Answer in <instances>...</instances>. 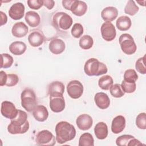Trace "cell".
Returning <instances> with one entry per match:
<instances>
[{"label": "cell", "mask_w": 146, "mask_h": 146, "mask_svg": "<svg viewBox=\"0 0 146 146\" xmlns=\"http://www.w3.org/2000/svg\"><path fill=\"white\" fill-rule=\"evenodd\" d=\"M56 140L60 144L73 140L76 135V129L68 122L62 121L55 126Z\"/></svg>", "instance_id": "cell-1"}, {"label": "cell", "mask_w": 146, "mask_h": 146, "mask_svg": "<svg viewBox=\"0 0 146 146\" xmlns=\"http://www.w3.org/2000/svg\"><path fill=\"white\" fill-rule=\"evenodd\" d=\"M29 129V123L26 112L18 110L17 116L11 120L7 127V131L11 134H23Z\"/></svg>", "instance_id": "cell-2"}, {"label": "cell", "mask_w": 146, "mask_h": 146, "mask_svg": "<svg viewBox=\"0 0 146 146\" xmlns=\"http://www.w3.org/2000/svg\"><path fill=\"white\" fill-rule=\"evenodd\" d=\"M84 71L88 76H99L107 73L108 69L105 64L97 59L90 58L86 62Z\"/></svg>", "instance_id": "cell-3"}, {"label": "cell", "mask_w": 146, "mask_h": 146, "mask_svg": "<svg viewBox=\"0 0 146 146\" xmlns=\"http://www.w3.org/2000/svg\"><path fill=\"white\" fill-rule=\"evenodd\" d=\"M22 107L28 112H31L36 106V98L34 91L30 88L25 89L21 93Z\"/></svg>", "instance_id": "cell-4"}, {"label": "cell", "mask_w": 146, "mask_h": 146, "mask_svg": "<svg viewBox=\"0 0 146 146\" xmlns=\"http://www.w3.org/2000/svg\"><path fill=\"white\" fill-rule=\"evenodd\" d=\"M52 22L58 30H66L72 26V19L66 13L58 12L54 15Z\"/></svg>", "instance_id": "cell-5"}, {"label": "cell", "mask_w": 146, "mask_h": 146, "mask_svg": "<svg viewBox=\"0 0 146 146\" xmlns=\"http://www.w3.org/2000/svg\"><path fill=\"white\" fill-rule=\"evenodd\" d=\"M119 41L121 50L125 54L132 55L136 52L137 47L131 35L127 33L121 34L119 37Z\"/></svg>", "instance_id": "cell-6"}, {"label": "cell", "mask_w": 146, "mask_h": 146, "mask_svg": "<svg viewBox=\"0 0 146 146\" xmlns=\"http://www.w3.org/2000/svg\"><path fill=\"white\" fill-rule=\"evenodd\" d=\"M36 143L39 145L52 146L55 144V138L50 131L42 130L36 135Z\"/></svg>", "instance_id": "cell-7"}, {"label": "cell", "mask_w": 146, "mask_h": 146, "mask_svg": "<svg viewBox=\"0 0 146 146\" xmlns=\"http://www.w3.org/2000/svg\"><path fill=\"white\" fill-rule=\"evenodd\" d=\"M67 91L68 95L71 98L78 99L81 97L83 92V84L79 80H71L67 86Z\"/></svg>", "instance_id": "cell-8"}, {"label": "cell", "mask_w": 146, "mask_h": 146, "mask_svg": "<svg viewBox=\"0 0 146 146\" xmlns=\"http://www.w3.org/2000/svg\"><path fill=\"white\" fill-rule=\"evenodd\" d=\"M1 112L3 116L11 120L17 116L18 110L11 102L4 101L1 103Z\"/></svg>", "instance_id": "cell-9"}, {"label": "cell", "mask_w": 146, "mask_h": 146, "mask_svg": "<svg viewBox=\"0 0 146 146\" xmlns=\"http://www.w3.org/2000/svg\"><path fill=\"white\" fill-rule=\"evenodd\" d=\"M100 30L102 38L106 41H112L116 37V31L115 27L110 22L103 23L101 26Z\"/></svg>", "instance_id": "cell-10"}, {"label": "cell", "mask_w": 146, "mask_h": 146, "mask_svg": "<svg viewBox=\"0 0 146 146\" xmlns=\"http://www.w3.org/2000/svg\"><path fill=\"white\" fill-rule=\"evenodd\" d=\"M25 6L21 2L13 4L9 10V14L14 20H19L23 18L25 14Z\"/></svg>", "instance_id": "cell-11"}, {"label": "cell", "mask_w": 146, "mask_h": 146, "mask_svg": "<svg viewBox=\"0 0 146 146\" xmlns=\"http://www.w3.org/2000/svg\"><path fill=\"white\" fill-rule=\"evenodd\" d=\"M64 91V86L63 83L59 81L52 82L48 86V93L50 97L63 96Z\"/></svg>", "instance_id": "cell-12"}, {"label": "cell", "mask_w": 146, "mask_h": 146, "mask_svg": "<svg viewBox=\"0 0 146 146\" xmlns=\"http://www.w3.org/2000/svg\"><path fill=\"white\" fill-rule=\"evenodd\" d=\"M50 108L54 112L58 113L65 108V101L63 96L50 97Z\"/></svg>", "instance_id": "cell-13"}, {"label": "cell", "mask_w": 146, "mask_h": 146, "mask_svg": "<svg viewBox=\"0 0 146 146\" xmlns=\"http://www.w3.org/2000/svg\"><path fill=\"white\" fill-rule=\"evenodd\" d=\"M76 123L79 129L83 131H86L92 127L93 120L91 116L89 115L84 113L79 115L77 117Z\"/></svg>", "instance_id": "cell-14"}, {"label": "cell", "mask_w": 146, "mask_h": 146, "mask_svg": "<svg viewBox=\"0 0 146 146\" xmlns=\"http://www.w3.org/2000/svg\"><path fill=\"white\" fill-rule=\"evenodd\" d=\"M87 5L82 1L72 0L70 10L75 15L80 17L83 15L87 11Z\"/></svg>", "instance_id": "cell-15"}, {"label": "cell", "mask_w": 146, "mask_h": 146, "mask_svg": "<svg viewBox=\"0 0 146 146\" xmlns=\"http://www.w3.org/2000/svg\"><path fill=\"white\" fill-rule=\"evenodd\" d=\"M48 48L52 54L58 55L62 53L64 51L66 46L63 40L59 38H54L49 43Z\"/></svg>", "instance_id": "cell-16"}, {"label": "cell", "mask_w": 146, "mask_h": 146, "mask_svg": "<svg viewBox=\"0 0 146 146\" xmlns=\"http://www.w3.org/2000/svg\"><path fill=\"white\" fill-rule=\"evenodd\" d=\"M125 127V119L122 115L114 117L111 124V131L115 134L121 132Z\"/></svg>", "instance_id": "cell-17"}, {"label": "cell", "mask_w": 146, "mask_h": 146, "mask_svg": "<svg viewBox=\"0 0 146 146\" xmlns=\"http://www.w3.org/2000/svg\"><path fill=\"white\" fill-rule=\"evenodd\" d=\"M44 40L43 34L39 30L33 31L28 36V41L33 47H39L41 46Z\"/></svg>", "instance_id": "cell-18"}, {"label": "cell", "mask_w": 146, "mask_h": 146, "mask_svg": "<svg viewBox=\"0 0 146 146\" xmlns=\"http://www.w3.org/2000/svg\"><path fill=\"white\" fill-rule=\"evenodd\" d=\"M33 115L36 120L43 122L47 120L48 116V112L45 106L38 105L33 111Z\"/></svg>", "instance_id": "cell-19"}, {"label": "cell", "mask_w": 146, "mask_h": 146, "mask_svg": "<svg viewBox=\"0 0 146 146\" xmlns=\"http://www.w3.org/2000/svg\"><path fill=\"white\" fill-rule=\"evenodd\" d=\"M96 105L100 109L107 108L110 104V100L108 96L104 92H98L94 97Z\"/></svg>", "instance_id": "cell-20"}, {"label": "cell", "mask_w": 146, "mask_h": 146, "mask_svg": "<svg viewBox=\"0 0 146 146\" xmlns=\"http://www.w3.org/2000/svg\"><path fill=\"white\" fill-rule=\"evenodd\" d=\"M118 11L116 7L109 6L104 8L101 13L102 18L106 22L114 21L117 17Z\"/></svg>", "instance_id": "cell-21"}, {"label": "cell", "mask_w": 146, "mask_h": 146, "mask_svg": "<svg viewBox=\"0 0 146 146\" xmlns=\"http://www.w3.org/2000/svg\"><path fill=\"white\" fill-rule=\"evenodd\" d=\"M28 33L27 26L22 22L15 23L11 29L13 35L17 38H22L26 35Z\"/></svg>", "instance_id": "cell-22"}, {"label": "cell", "mask_w": 146, "mask_h": 146, "mask_svg": "<svg viewBox=\"0 0 146 146\" xmlns=\"http://www.w3.org/2000/svg\"><path fill=\"white\" fill-rule=\"evenodd\" d=\"M26 22L31 27H35L38 26L40 22V17L38 13L33 11H29L25 14V17Z\"/></svg>", "instance_id": "cell-23"}, {"label": "cell", "mask_w": 146, "mask_h": 146, "mask_svg": "<svg viewBox=\"0 0 146 146\" xmlns=\"http://www.w3.org/2000/svg\"><path fill=\"white\" fill-rule=\"evenodd\" d=\"M108 127L104 122L98 123L94 128V133L96 137L100 140H103L107 137Z\"/></svg>", "instance_id": "cell-24"}, {"label": "cell", "mask_w": 146, "mask_h": 146, "mask_svg": "<svg viewBox=\"0 0 146 146\" xmlns=\"http://www.w3.org/2000/svg\"><path fill=\"white\" fill-rule=\"evenodd\" d=\"M26 44L21 41H15L10 44L9 46L10 51L15 55H21L26 50Z\"/></svg>", "instance_id": "cell-25"}, {"label": "cell", "mask_w": 146, "mask_h": 146, "mask_svg": "<svg viewBox=\"0 0 146 146\" xmlns=\"http://www.w3.org/2000/svg\"><path fill=\"white\" fill-rule=\"evenodd\" d=\"M117 28L120 31H127L131 26L132 22L130 18L127 16H121L117 18L116 22Z\"/></svg>", "instance_id": "cell-26"}, {"label": "cell", "mask_w": 146, "mask_h": 146, "mask_svg": "<svg viewBox=\"0 0 146 146\" xmlns=\"http://www.w3.org/2000/svg\"><path fill=\"white\" fill-rule=\"evenodd\" d=\"M113 80L110 75H104L102 76L98 81L99 86L104 90H108L113 84Z\"/></svg>", "instance_id": "cell-27"}, {"label": "cell", "mask_w": 146, "mask_h": 146, "mask_svg": "<svg viewBox=\"0 0 146 146\" xmlns=\"http://www.w3.org/2000/svg\"><path fill=\"white\" fill-rule=\"evenodd\" d=\"M79 146H94V141L91 134L90 133H83L79 140Z\"/></svg>", "instance_id": "cell-28"}, {"label": "cell", "mask_w": 146, "mask_h": 146, "mask_svg": "<svg viewBox=\"0 0 146 146\" xmlns=\"http://www.w3.org/2000/svg\"><path fill=\"white\" fill-rule=\"evenodd\" d=\"M94 44L92 38L88 35H83L79 40V44L80 48L83 50H88L91 48Z\"/></svg>", "instance_id": "cell-29"}, {"label": "cell", "mask_w": 146, "mask_h": 146, "mask_svg": "<svg viewBox=\"0 0 146 146\" xmlns=\"http://www.w3.org/2000/svg\"><path fill=\"white\" fill-rule=\"evenodd\" d=\"M139 9V7L135 4L133 1L129 0L125 6L124 12L125 13L132 16L138 12Z\"/></svg>", "instance_id": "cell-30"}, {"label": "cell", "mask_w": 146, "mask_h": 146, "mask_svg": "<svg viewBox=\"0 0 146 146\" xmlns=\"http://www.w3.org/2000/svg\"><path fill=\"white\" fill-rule=\"evenodd\" d=\"M1 67L7 68L10 67L14 62L13 57L8 54L4 53L1 54Z\"/></svg>", "instance_id": "cell-31"}, {"label": "cell", "mask_w": 146, "mask_h": 146, "mask_svg": "<svg viewBox=\"0 0 146 146\" xmlns=\"http://www.w3.org/2000/svg\"><path fill=\"white\" fill-rule=\"evenodd\" d=\"M110 91L112 96L117 98L122 97L125 94L121 88V85L118 83L112 84L110 88Z\"/></svg>", "instance_id": "cell-32"}, {"label": "cell", "mask_w": 146, "mask_h": 146, "mask_svg": "<svg viewBox=\"0 0 146 146\" xmlns=\"http://www.w3.org/2000/svg\"><path fill=\"white\" fill-rule=\"evenodd\" d=\"M138 79V75L136 71L133 69H128L126 70L124 74V80L133 83L135 82Z\"/></svg>", "instance_id": "cell-33"}, {"label": "cell", "mask_w": 146, "mask_h": 146, "mask_svg": "<svg viewBox=\"0 0 146 146\" xmlns=\"http://www.w3.org/2000/svg\"><path fill=\"white\" fill-rule=\"evenodd\" d=\"M135 137L131 135H123L118 137L116 140V144L118 146H128L129 141Z\"/></svg>", "instance_id": "cell-34"}, {"label": "cell", "mask_w": 146, "mask_h": 146, "mask_svg": "<svg viewBox=\"0 0 146 146\" xmlns=\"http://www.w3.org/2000/svg\"><path fill=\"white\" fill-rule=\"evenodd\" d=\"M121 87L123 91L124 92L130 94V93L133 92L136 90V84L135 82L130 83V82H126L123 80L122 81Z\"/></svg>", "instance_id": "cell-35"}, {"label": "cell", "mask_w": 146, "mask_h": 146, "mask_svg": "<svg viewBox=\"0 0 146 146\" xmlns=\"http://www.w3.org/2000/svg\"><path fill=\"white\" fill-rule=\"evenodd\" d=\"M136 125L139 129H146V114L145 112L140 113L137 116Z\"/></svg>", "instance_id": "cell-36"}, {"label": "cell", "mask_w": 146, "mask_h": 146, "mask_svg": "<svg viewBox=\"0 0 146 146\" xmlns=\"http://www.w3.org/2000/svg\"><path fill=\"white\" fill-rule=\"evenodd\" d=\"M83 33V27L79 23H75L71 29V34L75 38H79Z\"/></svg>", "instance_id": "cell-37"}, {"label": "cell", "mask_w": 146, "mask_h": 146, "mask_svg": "<svg viewBox=\"0 0 146 146\" xmlns=\"http://www.w3.org/2000/svg\"><path fill=\"white\" fill-rule=\"evenodd\" d=\"M145 55L142 58H140L137 60L135 64L136 70L140 74H145L146 73V67L145 65Z\"/></svg>", "instance_id": "cell-38"}, {"label": "cell", "mask_w": 146, "mask_h": 146, "mask_svg": "<svg viewBox=\"0 0 146 146\" xmlns=\"http://www.w3.org/2000/svg\"><path fill=\"white\" fill-rule=\"evenodd\" d=\"M19 82V78L16 74H7L5 86L8 87H13L15 86Z\"/></svg>", "instance_id": "cell-39"}, {"label": "cell", "mask_w": 146, "mask_h": 146, "mask_svg": "<svg viewBox=\"0 0 146 146\" xmlns=\"http://www.w3.org/2000/svg\"><path fill=\"white\" fill-rule=\"evenodd\" d=\"M27 5L30 9L38 10L43 5V2L42 0H29Z\"/></svg>", "instance_id": "cell-40"}, {"label": "cell", "mask_w": 146, "mask_h": 146, "mask_svg": "<svg viewBox=\"0 0 146 146\" xmlns=\"http://www.w3.org/2000/svg\"><path fill=\"white\" fill-rule=\"evenodd\" d=\"M43 5L46 6L48 10L52 9L54 5H55V2L53 0H44L43 1Z\"/></svg>", "instance_id": "cell-41"}, {"label": "cell", "mask_w": 146, "mask_h": 146, "mask_svg": "<svg viewBox=\"0 0 146 146\" xmlns=\"http://www.w3.org/2000/svg\"><path fill=\"white\" fill-rule=\"evenodd\" d=\"M7 74L3 71H0V86H3L5 85Z\"/></svg>", "instance_id": "cell-42"}, {"label": "cell", "mask_w": 146, "mask_h": 146, "mask_svg": "<svg viewBox=\"0 0 146 146\" xmlns=\"http://www.w3.org/2000/svg\"><path fill=\"white\" fill-rule=\"evenodd\" d=\"M0 14H1V26H2L3 25H5L7 21V15H6L5 13H3L2 11H0Z\"/></svg>", "instance_id": "cell-43"}, {"label": "cell", "mask_w": 146, "mask_h": 146, "mask_svg": "<svg viewBox=\"0 0 146 146\" xmlns=\"http://www.w3.org/2000/svg\"><path fill=\"white\" fill-rule=\"evenodd\" d=\"M143 145V144L138 140H137L136 139H135V137L133 139H132L129 143L128 144V146H132V145Z\"/></svg>", "instance_id": "cell-44"}]
</instances>
